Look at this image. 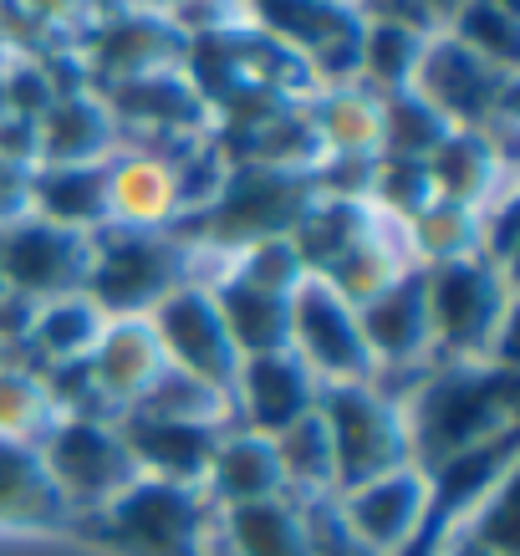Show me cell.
<instances>
[{
  "instance_id": "1",
  "label": "cell",
  "mask_w": 520,
  "mask_h": 556,
  "mask_svg": "<svg viewBox=\"0 0 520 556\" xmlns=\"http://www.w3.org/2000/svg\"><path fill=\"white\" fill-rule=\"evenodd\" d=\"M520 408V372L516 363H434L419 378L414 399L403 404L408 439H414V465L439 470L444 459L480 450L485 439L516 429Z\"/></svg>"
},
{
  "instance_id": "2",
  "label": "cell",
  "mask_w": 520,
  "mask_h": 556,
  "mask_svg": "<svg viewBox=\"0 0 520 556\" xmlns=\"http://www.w3.org/2000/svg\"><path fill=\"white\" fill-rule=\"evenodd\" d=\"M317 185L312 174L296 169H266V164H230L219 179L215 200L168 225V236L189 245L194 255H230L255 245V240L291 236L296 219L312 210Z\"/></svg>"
},
{
  "instance_id": "3",
  "label": "cell",
  "mask_w": 520,
  "mask_h": 556,
  "mask_svg": "<svg viewBox=\"0 0 520 556\" xmlns=\"http://www.w3.org/2000/svg\"><path fill=\"white\" fill-rule=\"evenodd\" d=\"M423 296H429V332H434V363H510V270L490 266L485 255L423 266Z\"/></svg>"
},
{
  "instance_id": "4",
  "label": "cell",
  "mask_w": 520,
  "mask_h": 556,
  "mask_svg": "<svg viewBox=\"0 0 520 556\" xmlns=\"http://www.w3.org/2000/svg\"><path fill=\"white\" fill-rule=\"evenodd\" d=\"M210 521L215 506L204 490L138 475L113 506H102L98 516H77L72 526L128 556H210Z\"/></svg>"
},
{
  "instance_id": "5",
  "label": "cell",
  "mask_w": 520,
  "mask_h": 556,
  "mask_svg": "<svg viewBox=\"0 0 520 556\" xmlns=\"http://www.w3.org/2000/svg\"><path fill=\"white\" fill-rule=\"evenodd\" d=\"M200 255L179 245L168 230H128V225H102L92 230V270H87V296L102 306V317H149L168 291H179L194 276Z\"/></svg>"
},
{
  "instance_id": "6",
  "label": "cell",
  "mask_w": 520,
  "mask_h": 556,
  "mask_svg": "<svg viewBox=\"0 0 520 556\" xmlns=\"http://www.w3.org/2000/svg\"><path fill=\"white\" fill-rule=\"evenodd\" d=\"M317 414L327 424V439H332L337 495L414 465L403 399H393L383 383H321Z\"/></svg>"
},
{
  "instance_id": "7",
  "label": "cell",
  "mask_w": 520,
  "mask_h": 556,
  "mask_svg": "<svg viewBox=\"0 0 520 556\" xmlns=\"http://www.w3.org/2000/svg\"><path fill=\"white\" fill-rule=\"evenodd\" d=\"M414 92L434 102L449 118V128H480L495 149L510 159V134H516V72L490 67L485 56L459 47L449 31H429L414 72Z\"/></svg>"
},
{
  "instance_id": "8",
  "label": "cell",
  "mask_w": 520,
  "mask_h": 556,
  "mask_svg": "<svg viewBox=\"0 0 520 556\" xmlns=\"http://www.w3.org/2000/svg\"><path fill=\"white\" fill-rule=\"evenodd\" d=\"M36 450L72 521L98 516L138 480V465L113 419H56L36 439Z\"/></svg>"
},
{
  "instance_id": "9",
  "label": "cell",
  "mask_w": 520,
  "mask_h": 556,
  "mask_svg": "<svg viewBox=\"0 0 520 556\" xmlns=\"http://www.w3.org/2000/svg\"><path fill=\"white\" fill-rule=\"evenodd\" d=\"M240 5L255 31L302 56L317 92L357 83V41H363L357 5H332V0H240Z\"/></svg>"
},
{
  "instance_id": "10",
  "label": "cell",
  "mask_w": 520,
  "mask_h": 556,
  "mask_svg": "<svg viewBox=\"0 0 520 556\" xmlns=\"http://www.w3.org/2000/svg\"><path fill=\"white\" fill-rule=\"evenodd\" d=\"M92 270V236L51 225V219L21 215L0 225V281L31 302H56L87 291Z\"/></svg>"
},
{
  "instance_id": "11",
  "label": "cell",
  "mask_w": 520,
  "mask_h": 556,
  "mask_svg": "<svg viewBox=\"0 0 520 556\" xmlns=\"http://www.w3.org/2000/svg\"><path fill=\"white\" fill-rule=\"evenodd\" d=\"M291 353L317 372V383H372V363L357 306H347L321 276H306L291 291Z\"/></svg>"
},
{
  "instance_id": "12",
  "label": "cell",
  "mask_w": 520,
  "mask_h": 556,
  "mask_svg": "<svg viewBox=\"0 0 520 556\" xmlns=\"http://www.w3.org/2000/svg\"><path fill=\"white\" fill-rule=\"evenodd\" d=\"M149 321H153V338L164 348L168 368L189 372V378H204V383L230 393L240 353H236V342H230V332H225L215 291L204 287V281H185L179 291H168L164 302L149 312Z\"/></svg>"
},
{
  "instance_id": "13",
  "label": "cell",
  "mask_w": 520,
  "mask_h": 556,
  "mask_svg": "<svg viewBox=\"0 0 520 556\" xmlns=\"http://www.w3.org/2000/svg\"><path fill=\"white\" fill-rule=\"evenodd\" d=\"M185 31L168 16H153V11H118L107 21H92L77 41V56H83V77L87 87H113L128 83V77H143V72H164L185 62Z\"/></svg>"
},
{
  "instance_id": "14",
  "label": "cell",
  "mask_w": 520,
  "mask_h": 556,
  "mask_svg": "<svg viewBox=\"0 0 520 556\" xmlns=\"http://www.w3.org/2000/svg\"><path fill=\"white\" fill-rule=\"evenodd\" d=\"M98 98L107 102V113L118 123V138L143 134V138H179V134H210V102L200 98V87L189 83L185 67L143 72L128 83L98 87Z\"/></svg>"
},
{
  "instance_id": "15",
  "label": "cell",
  "mask_w": 520,
  "mask_h": 556,
  "mask_svg": "<svg viewBox=\"0 0 520 556\" xmlns=\"http://www.w3.org/2000/svg\"><path fill=\"white\" fill-rule=\"evenodd\" d=\"M317 372L306 368L291 348H281V353L240 357L236 383H230V408L240 414V429L276 439L281 429H291L317 408Z\"/></svg>"
},
{
  "instance_id": "16",
  "label": "cell",
  "mask_w": 520,
  "mask_h": 556,
  "mask_svg": "<svg viewBox=\"0 0 520 556\" xmlns=\"http://www.w3.org/2000/svg\"><path fill=\"white\" fill-rule=\"evenodd\" d=\"M357 327L368 342L372 363L383 372H408L434 357V332H429V296H423V266L403 270L393 287H383L372 302L357 306Z\"/></svg>"
},
{
  "instance_id": "17",
  "label": "cell",
  "mask_w": 520,
  "mask_h": 556,
  "mask_svg": "<svg viewBox=\"0 0 520 556\" xmlns=\"http://www.w3.org/2000/svg\"><path fill=\"white\" fill-rule=\"evenodd\" d=\"M118 434L134 455L138 475L168 480V485H194L204 490L210 459H215L219 439L230 424H194V419H149V414H118Z\"/></svg>"
},
{
  "instance_id": "18",
  "label": "cell",
  "mask_w": 520,
  "mask_h": 556,
  "mask_svg": "<svg viewBox=\"0 0 520 556\" xmlns=\"http://www.w3.org/2000/svg\"><path fill=\"white\" fill-rule=\"evenodd\" d=\"M423 506H429V475L419 465L388 470L368 485L337 495V510H342L347 531L378 556H398L408 546V536L423 521Z\"/></svg>"
},
{
  "instance_id": "19",
  "label": "cell",
  "mask_w": 520,
  "mask_h": 556,
  "mask_svg": "<svg viewBox=\"0 0 520 556\" xmlns=\"http://www.w3.org/2000/svg\"><path fill=\"white\" fill-rule=\"evenodd\" d=\"M87 368L98 378L102 399L113 414L134 408L143 393L153 388V378L168 368L164 363V348L153 338V321L149 317H113L102 327L98 348L87 353Z\"/></svg>"
},
{
  "instance_id": "20",
  "label": "cell",
  "mask_w": 520,
  "mask_h": 556,
  "mask_svg": "<svg viewBox=\"0 0 520 556\" xmlns=\"http://www.w3.org/2000/svg\"><path fill=\"white\" fill-rule=\"evenodd\" d=\"M179 215L174 164L149 149H118L107 159V225L168 230Z\"/></svg>"
},
{
  "instance_id": "21",
  "label": "cell",
  "mask_w": 520,
  "mask_h": 556,
  "mask_svg": "<svg viewBox=\"0 0 520 556\" xmlns=\"http://www.w3.org/2000/svg\"><path fill=\"white\" fill-rule=\"evenodd\" d=\"M41 164H107L118 153V123L98 98V87L56 92L47 113L36 118Z\"/></svg>"
},
{
  "instance_id": "22",
  "label": "cell",
  "mask_w": 520,
  "mask_h": 556,
  "mask_svg": "<svg viewBox=\"0 0 520 556\" xmlns=\"http://www.w3.org/2000/svg\"><path fill=\"white\" fill-rule=\"evenodd\" d=\"M423 169H429V185H434L439 200L470 204V210H485L490 200H500L510 189V159L480 128H454L423 159Z\"/></svg>"
},
{
  "instance_id": "23",
  "label": "cell",
  "mask_w": 520,
  "mask_h": 556,
  "mask_svg": "<svg viewBox=\"0 0 520 556\" xmlns=\"http://www.w3.org/2000/svg\"><path fill=\"white\" fill-rule=\"evenodd\" d=\"M204 495H210V506H219V510L286 495V475H281V459H276V444H270L266 434H251V429H236V424H230L225 439H219L215 459H210Z\"/></svg>"
},
{
  "instance_id": "24",
  "label": "cell",
  "mask_w": 520,
  "mask_h": 556,
  "mask_svg": "<svg viewBox=\"0 0 520 556\" xmlns=\"http://www.w3.org/2000/svg\"><path fill=\"white\" fill-rule=\"evenodd\" d=\"M26 215L67 225V230H102L107 225V164H36L26 174Z\"/></svg>"
},
{
  "instance_id": "25",
  "label": "cell",
  "mask_w": 520,
  "mask_h": 556,
  "mask_svg": "<svg viewBox=\"0 0 520 556\" xmlns=\"http://www.w3.org/2000/svg\"><path fill=\"white\" fill-rule=\"evenodd\" d=\"M0 526L5 531H56L72 526L62 495L51 485L41 450L26 439H0Z\"/></svg>"
},
{
  "instance_id": "26",
  "label": "cell",
  "mask_w": 520,
  "mask_h": 556,
  "mask_svg": "<svg viewBox=\"0 0 520 556\" xmlns=\"http://www.w3.org/2000/svg\"><path fill=\"white\" fill-rule=\"evenodd\" d=\"M403 270H414L408 236H403L398 219L378 215L372 219V230L357 240L353 251H342L332 266L321 270V281H327L347 306H363V302H372L383 287H393Z\"/></svg>"
},
{
  "instance_id": "27",
  "label": "cell",
  "mask_w": 520,
  "mask_h": 556,
  "mask_svg": "<svg viewBox=\"0 0 520 556\" xmlns=\"http://www.w3.org/2000/svg\"><path fill=\"white\" fill-rule=\"evenodd\" d=\"M102 327H107V317H102V306L92 302L87 291L41 302L36 306V321H31V338L11 353V363L36 368V372L47 368V363H77V357H87L98 348Z\"/></svg>"
},
{
  "instance_id": "28",
  "label": "cell",
  "mask_w": 520,
  "mask_h": 556,
  "mask_svg": "<svg viewBox=\"0 0 520 556\" xmlns=\"http://www.w3.org/2000/svg\"><path fill=\"white\" fill-rule=\"evenodd\" d=\"M204 287L215 291V306H219V317H225V332H230V342H236L240 357L281 353V348H291V296L245 287V281H236L230 270H219L215 281H204Z\"/></svg>"
},
{
  "instance_id": "29",
  "label": "cell",
  "mask_w": 520,
  "mask_h": 556,
  "mask_svg": "<svg viewBox=\"0 0 520 556\" xmlns=\"http://www.w3.org/2000/svg\"><path fill=\"white\" fill-rule=\"evenodd\" d=\"M219 552L225 556H312L296 495L219 510Z\"/></svg>"
},
{
  "instance_id": "30",
  "label": "cell",
  "mask_w": 520,
  "mask_h": 556,
  "mask_svg": "<svg viewBox=\"0 0 520 556\" xmlns=\"http://www.w3.org/2000/svg\"><path fill=\"white\" fill-rule=\"evenodd\" d=\"M372 219H378V210L368 200H321L317 194L312 210L291 230V245L302 255L306 276H321L342 251H353L357 240L372 230Z\"/></svg>"
},
{
  "instance_id": "31",
  "label": "cell",
  "mask_w": 520,
  "mask_h": 556,
  "mask_svg": "<svg viewBox=\"0 0 520 556\" xmlns=\"http://www.w3.org/2000/svg\"><path fill=\"white\" fill-rule=\"evenodd\" d=\"M423 41L429 31L403 26V21H363V41H357V87H368L372 98L414 87Z\"/></svg>"
},
{
  "instance_id": "32",
  "label": "cell",
  "mask_w": 520,
  "mask_h": 556,
  "mask_svg": "<svg viewBox=\"0 0 520 556\" xmlns=\"http://www.w3.org/2000/svg\"><path fill=\"white\" fill-rule=\"evenodd\" d=\"M449 118L434 102H423L414 87L378 98V159H429L449 138Z\"/></svg>"
},
{
  "instance_id": "33",
  "label": "cell",
  "mask_w": 520,
  "mask_h": 556,
  "mask_svg": "<svg viewBox=\"0 0 520 556\" xmlns=\"http://www.w3.org/2000/svg\"><path fill=\"white\" fill-rule=\"evenodd\" d=\"M270 444H276V459H281L286 495H296V501H312V495H337L332 439H327V424H321L317 408H312L306 419H296L291 429H281Z\"/></svg>"
},
{
  "instance_id": "34",
  "label": "cell",
  "mask_w": 520,
  "mask_h": 556,
  "mask_svg": "<svg viewBox=\"0 0 520 556\" xmlns=\"http://www.w3.org/2000/svg\"><path fill=\"white\" fill-rule=\"evenodd\" d=\"M403 236H408V251H414V266L465 261V255H480V210L434 194L419 215L403 225Z\"/></svg>"
},
{
  "instance_id": "35",
  "label": "cell",
  "mask_w": 520,
  "mask_h": 556,
  "mask_svg": "<svg viewBox=\"0 0 520 556\" xmlns=\"http://www.w3.org/2000/svg\"><path fill=\"white\" fill-rule=\"evenodd\" d=\"M306 108L327 153H378V98L368 87H321Z\"/></svg>"
},
{
  "instance_id": "36",
  "label": "cell",
  "mask_w": 520,
  "mask_h": 556,
  "mask_svg": "<svg viewBox=\"0 0 520 556\" xmlns=\"http://www.w3.org/2000/svg\"><path fill=\"white\" fill-rule=\"evenodd\" d=\"M128 414V408H123ZM134 414H149V419H194V424H230L236 408H230V393L204 378H189L179 368H164L153 378V388L134 404Z\"/></svg>"
},
{
  "instance_id": "37",
  "label": "cell",
  "mask_w": 520,
  "mask_h": 556,
  "mask_svg": "<svg viewBox=\"0 0 520 556\" xmlns=\"http://www.w3.org/2000/svg\"><path fill=\"white\" fill-rule=\"evenodd\" d=\"M439 31H449L459 47L485 56L490 67L520 72V16L516 11H500L495 0H465Z\"/></svg>"
},
{
  "instance_id": "38",
  "label": "cell",
  "mask_w": 520,
  "mask_h": 556,
  "mask_svg": "<svg viewBox=\"0 0 520 556\" xmlns=\"http://www.w3.org/2000/svg\"><path fill=\"white\" fill-rule=\"evenodd\" d=\"M56 414H51V399L41 388V372L21 368V363H5L0 368V439H36L47 434Z\"/></svg>"
},
{
  "instance_id": "39",
  "label": "cell",
  "mask_w": 520,
  "mask_h": 556,
  "mask_svg": "<svg viewBox=\"0 0 520 556\" xmlns=\"http://www.w3.org/2000/svg\"><path fill=\"white\" fill-rule=\"evenodd\" d=\"M429 200H434V185H429V169H423L419 159H372L368 204L378 215L408 225Z\"/></svg>"
},
{
  "instance_id": "40",
  "label": "cell",
  "mask_w": 520,
  "mask_h": 556,
  "mask_svg": "<svg viewBox=\"0 0 520 556\" xmlns=\"http://www.w3.org/2000/svg\"><path fill=\"white\" fill-rule=\"evenodd\" d=\"M225 270H230L236 281H245V287L276 291V296H291V291L306 281V266H302V255H296V245H291V236L255 240V245L230 255Z\"/></svg>"
},
{
  "instance_id": "41",
  "label": "cell",
  "mask_w": 520,
  "mask_h": 556,
  "mask_svg": "<svg viewBox=\"0 0 520 556\" xmlns=\"http://www.w3.org/2000/svg\"><path fill=\"white\" fill-rule=\"evenodd\" d=\"M56 77L47 72L41 56H26L16 51L5 67H0V102H5V113H16V118H41L51 102H56Z\"/></svg>"
},
{
  "instance_id": "42",
  "label": "cell",
  "mask_w": 520,
  "mask_h": 556,
  "mask_svg": "<svg viewBox=\"0 0 520 556\" xmlns=\"http://www.w3.org/2000/svg\"><path fill=\"white\" fill-rule=\"evenodd\" d=\"M302 521H306V552L312 556H378L372 546L347 531L342 510H337V495H312L302 501Z\"/></svg>"
},
{
  "instance_id": "43",
  "label": "cell",
  "mask_w": 520,
  "mask_h": 556,
  "mask_svg": "<svg viewBox=\"0 0 520 556\" xmlns=\"http://www.w3.org/2000/svg\"><path fill=\"white\" fill-rule=\"evenodd\" d=\"M16 11L47 36H72V41H83V31L98 21L87 0H16Z\"/></svg>"
},
{
  "instance_id": "44",
  "label": "cell",
  "mask_w": 520,
  "mask_h": 556,
  "mask_svg": "<svg viewBox=\"0 0 520 556\" xmlns=\"http://www.w3.org/2000/svg\"><path fill=\"white\" fill-rule=\"evenodd\" d=\"M0 164L16 174H31L41 164V138H36V118H16L0 113Z\"/></svg>"
},
{
  "instance_id": "45",
  "label": "cell",
  "mask_w": 520,
  "mask_h": 556,
  "mask_svg": "<svg viewBox=\"0 0 520 556\" xmlns=\"http://www.w3.org/2000/svg\"><path fill=\"white\" fill-rule=\"evenodd\" d=\"M36 306H41V302H31V296H21V291H5V296H0V342H5L11 353H16L21 342L31 338Z\"/></svg>"
},
{
  "instance_id": "46",
  "label": "cell",
  "mask_w": 520,
  "mask_h": 556,
  "mask_svg": "<svg viewBox=\"0 0 520 556\" xmlns=\"http://www.w3.org/2000/svg\"><path fill=\"white\" fill-rule=\"evenodd\" d=\"M21 215H26V174L0 164V225H5V219H21Z\"/></svg>"
},
{
  "instance_id": "47",
  "label": "cell",
  "mask_w": 520,
  "mask_h": 556,
  "mask_svg": "<svg viewBox=\"0 0 520 556\" xmlns=\"http://www.w3.org/2000/svg\"><path fill=\"white\" fill-rule=\"evenodd\" d=\"M444 556H516V552H500V546H490V541L470 536V531H454L449 546H444Z\"/></svg>"
},
{
  "instance_id": "48",
  "label": "cell",
  "mask_w": 520,
  "mask_h": 556,
  "mask_svg": "<svg viewBox=\"0 0 520 556\" xmlns=\"http://www.w3.org/2000/svg\"><path fill=\"white\" fill-rule=\"evenodd\" d=\"M419 5H423V16L434 21V26H444V21H449L454 11L465 5V0H419Z\"/></svg>"
},
{
  "instance_id": "49",
  "label": "cell",
  "mask_w": 520,
  "mask_h": 556,
  "mask_svg": "<svg viewBox=\"0 0 520 556\" xmlns=\"http://www.w3.org/2000/svg\"><path fill=\"white\" fill-rule=\"evenodd\" d=\"M134 11H153V16H168L174 5H185V0H128Z\"/></svg>"
},
{
  "instance_id": "50",
  "label": "cell",
  "mask_w": 520,
  "mask_h": 556,
  "mask_svg": "<svg viewBox=\"0 0 520 556\" xmlns=\"http://www.w3.org/2000/svg\"><path fill=\"white\" fill-rule=\"evenodd\" d=\"M5 363H11V348H5V342H0V368H5Z\"/></svg>"
},
{
  "instance_id": "51",
  "label": "cell",
  "mask_w": 520,
  "mask_h": 556,
  "mask_svg": "<svg viewBox=\"0 0 520 556\" xmlns=\"http://www.w3.org/2000/svg\"><path fill=\"white\" fill-rule=\"evenodd\" d=\"M332 5H357V0H332Z\"/></svg>"
},
{
  "instance_id": "52",
  "label": "cell",
  "mask_w": 520,
  "mask_h": 556,
  "mask_svg": "<svg viewBox=\"0 0 520 556\" xmlns=\"http://www.w3.org/2000/svg\"><path fill=\"white\" fill-rule=\"evenodd\" d=\"M210 556H225V552H219V546H215V552H210Z\"/></svg>"
},
{
  "instance_id": "53",
  "label": "cell",
  "mask_w": 520,
  "mask_h": 556,
  "mask_svg": "<svg viewBox=\"0 0 520 556\" xmlns=\"http://www.w3.org/2000/svg\"><path fill=\"white\" fill-rule=\"evenodd\" d=\"M0 296H5V281H0Z\"/></svg>"
},
{
  "instance_id": "54",
  "label": "cell",
  "mask_w": 520,
  "mask_h": 556,
  "mask_svg": "<svg viewBox=\"0 0 520 556\" xmlns=\"http://www.w3.org/2000/svg\"><path fill=\"white\" fill-rule=\"evenodd\" d=\"M0 113H5V102H0Z\"/></svg>"
}]
</instances>
